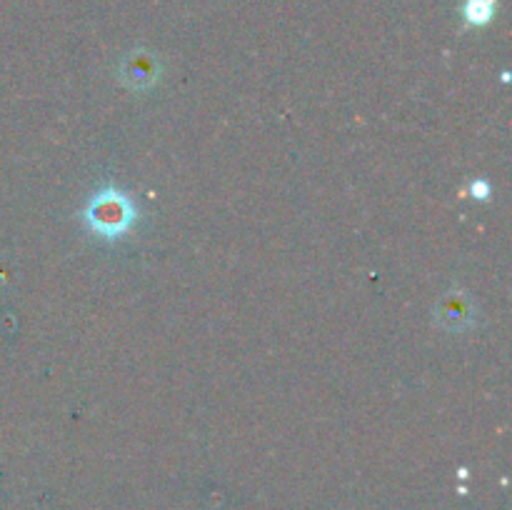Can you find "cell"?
<instances>
[{
  "mask_svg": "<svg viewBox=\"0 0 512 510\" xmlns=\"http://www.w3.org/2000/svg\"><path fill=\"white\" fill-rule=\"evenodd\" d=\"M85 218H88L90 228L98 230V233L118 235L128 230L130 223H133V205H130L125 195L108 190V193L95 195Z\"/></svg>",
  "mask_w": 512,
  "mask_h": 510,
  "instance_id": "obj_1",
  "label": "cell"
},
{
  "mask_svg": "<svg viewBox=\"0 0 512 510\" xmlns=\"http://www.w3.org/2000/svg\"><path fill=\"white\" fill-rule=\"evenodd\" d=\"M470 315H473V308H470L468 300H463L460 295H448L438 308V318L453 330H460L465 328V325L473 323Z\"/></svg>",
  "mask_w": 512,
  "mask_h": 510,
  "instance_id": "obj_2",
  "label": "cell"
},
{
  "mask_svg": "<svg viewBox=\"0 0 512 510\" xmlns=\"http://www.w3.org/2000/svg\"><path fill=\"white\" fill-rule=\"evenodd\" d=\"M493 15V3L490 0H470L468 3V18L473 23H485Z\"/></svg>",
  "mask_w": 512,
  "mask_h": 510,
  "instance_id": "obj_4",
  "label": "cell"
},
{
  "mask_svg": "<svg viewBox=\"0 0 512 510\" xmlns=\"http://www.w3.org/2000/svg\"><path fill=\"white\" fill-rule=\"evenodd\" d=\"M130 75H133V85H148L155 78V63H150L148 58L130 60Z\"/></svg>",
  "mask_w": 512,
  "mask_h": 510,
  "instance_id": "obj_3",
  "label": "cell"
}]
</instances>
